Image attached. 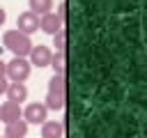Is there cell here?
<instances>
[{"label": "cell", "mask_w": 147, "mask_h": 138, "mask_svg": "<svg viewBox=\"0 0 147 138\" xmlns=\"http://www.w3.org/2000/svg\"><path fill=\"white\" fill-rule=\"evenodd\" d=\"M5 71H7V62L0 60V78H5Z\"/></svg>", "instance_id": "obj_18"}, {"label": "cell", "mask_w": 147, "mask_h": 138, "mask_svg": "<svg viewBox=\"0 0 147 138\" xmlns=\"http://www.w3.org/2000/svg\"><path fill=\"white\" fill-rule=\"evenodd\" d=\"M30 2V12L37 16H44L53 9V0H28Z\"/></svg>", "instance_id": "obj_13"}, {"label": "cell", "mask_w": 147, "mask_h": 138, "mask_svg": "<svg viewBox=\"0 0 147 138\" xmlns=\"http://www.w3.org/2000/svg\"><path fill=\"white\" fill-rule=\"evenodd\" d=\"M53 39H55V44H53L55 51H64V48H67V32H64V28L57 30V32L53 34Z\"/></svg>", "instance_id": "obj_15"}, {"label": "cell", "mask_w": 147, "mask_h": 138, "mask_svg": "<svg viewBox=\"0 0 147 138\" xmlns=\"http://www.w3.org/2000/svg\"><path fill=\"white\" fill-rule=\"evenodd\" d=\"M46 113H48V108H46L41 101H32V103L25 106L23 120H25L28 124H44V122H46Z\"/></svg>", "instance_id": "obj_3"}, {"label": "cell", "mask_w": 147, "mask_h": 138, "mask_svg": "<svg viewBox=\"0 0 147 138\" xmlns=\"http://www.w3.org/2000/svg\"><path fill=\"white\" fill-rule=\"evenodd\" d=\"M37 28H39V16L37 14H32L30 9L28 12H23V14H18V18H16V30L18 32H23V34H32V32H37Z\"/></svg>", "instance_id": "obj_4"}, {"label": "cell", "mask_w": 147, "mask_h": 138, "mask_svg": "<svg viewBox=\"0 0 147 138\" xmlns=\"http://www.w3.org/2000/svg\"><path fill=\"white\" fill-rule=\"evenodd\" d=\"M48 92L51 94H64L67 97V78L60 74H53V78L48 80Z\"/></svg>", "instance_id": "obj_11"}, {"label": "cell", "mask_w": 147, "mask_h": 138, "mask_svg": "<svg viewBox=\"0 0 147 138\" xmlns=\"http://www.w3.org/2000/svg\"><path fill=\"white\" fill-rule=\"evenodd\" d=\"M51 57H53V51L48 46H44V44H37V46H32L28 62L34 64V67H48L51 64Z\"/></svg>", "instance_id": "obj_5"}, {"label": "cell", "mask_w": 147, "mask_h": 138, "mask_svg": "<svg viewBox=\"0 0 147 138\" xmlns=\"http://www.w3.org/2000/svg\"><path fill=\"white\" fill-rule=\"evenodd\" d=\"M64 103H67V97H64V94H51V92H48L44 106H46L48 110H62Z\"/></svg>", "instance_id": "obj_14"}, {"label": "cell", "mask_w": 147, "mask_h": 138, "mask_svg": "<svg viewBox=\"0 0 147 138\" xmlns=\"http://www.w3.org/2000/svg\"><path fill=\"white\" fill-rule=\"evenodd\" d=\"M48 67H53V71H55V74L64 76V69H67V55H64V51L53 53V57H51V64H48Z\"/></svg>", "instance_id": "obj_12"}, {"label": "cell", "mask_w": 147, "mask_h": 138, "mask_svg": "<svg viewBox=\"0 0 147 138\" xmlns=\"http://www.w3.org/2000/svg\"><path fill=\"white\" fill-rule=\"evenodd\" d=\"M23 117V110H21V103H14V101H5L0 106V122L9 124V122H16Z\"/></svg>", "instance_id": "obj_6"}, {"label": "cell", "mask_w": 147, "mask_h": 138, "mask_svg": "<svg viewBox=\"0 0 147 138\" xmlns=\"http://www.w3.org/2000/svg\"><path fill=\"white\" fill-rule=\"evenodd\" d=\"M64 136V124L60 120H46L41 126V138H62Z\"/></svg>", "instance_id": "obj_7"}, {"label": "cell", "mask_w": 147, "mask_h": 138, "mask_svg": "<svg viewBox=\"0 0 147 138\" xmlns=\"http://www.w3.org/2000/svg\"><path fill=\"white\" fill-rule=\"evenodd\" d=\"M7 85H9V83H7V78H0V94H5V92H7Z\"/></svg>", "instance_id": "obj_17"}, {"label": "cell", "mask_w": 147, "mask_h": 138, "mask_svg": "<svg viewBox=\"0 0 147 138\" xmlns=\"http://www.w3.org/2000/svg\"><path fill=\"white\" fill-rule=\"evenodd\" d=\"M30 69H32V64H30L25 57H14L11 62H7L5 76H9L11 83H23V80L30 76Z\"/></svg>", "instance_id": "obj_2"}, {"label": "cell", "mask_w": 147, "mask_h": 138, "mask_svg": "<svg viewBox=\"0 0 147 138\" xmlns=\"http://www.w3.org/2000/svg\"><path fill=\"white\" fill-rule=\"evenodd\" d=\"M0 138H7V136H0Z\"/></svg>", "instance_id": "obj_20"}, {"label": "cell", "mask_w": 147, "mask_h": 138, "mask_svg": "<svg viewBox=\"0 0 147 138\" xmlns=\"http://www.w3.org/2000/svg\"><path fill=\"white\" fill-rule=\"evenodd\" d=\"M55 16H57V18L64 23V16H67V5H64V2H60V5H57V12H55Z\"/></svg>", "instance_id": "obj_16"}, {"label": "cell", "mask_w": 147, "mask_h": 138, "mask_svg": "<svg viewBox=\"0 0 147 138\" xmlns=\"http://www.w3.org/2000/svg\"><path fill=\"white\" fill-rule=\"evenodd\" d=\"M2 44H5V48H9L11 53H14V57H25V55H30V51H32V41H30V37L28 34H23V32H18V30H7L5 32V37H2Z\"/></svg>", "instance_id": "obj_1"}, {"label": "cell", "mask_w": 147, "mask_h": 138, "mask_svg": "<svg viewBox=\"0 0 147 138\" xmlns=\"http://www.w3.org/2000/svg\"><path fill=\"white\" fill-rule=\"evenodd\" d=\"M7 101H14V103H21L28 99V87L23 83H9L7 85Z\"/></svg>", "instance_id": "obj_9"}, {"label": "cell", "mask_w": 147, "mask_h": 138, "mask_svg": "<svg viewBox=\"0 0 147 138\" xmlns=\"http://www.w3.org/2000/svg\"><path fill=\"white\" fill-rule=\"evenodd\" d=\"M39 28H41L44 32H48V34H55L57 30H62V21H60L53 12H48V14H44V16L39 18Z\"/></svg>", "instance_id": "obj_8"}, {"label": "cell", "mask_w": 147, "mask_h": 138, "mask_svg": "<svg viewBox=\"0 0 147 138\" xmlns=\"http://www.w3.org/2000/svg\"><path fill=\"white\" fill-rule=\"evenodd\" d=\"M5 21H7V12H5V9H2V7H0V25H2V23H5Z\"/></svg>", "instance_id": "obj_19"}, {"label": "cell", "mask_w": 147, "mask_h": 138, "mask_svg": "<svg viewBox=\"0 0 147 138\" xmlns=\"http://www.w3.org/2000/svg\"><path fill=\"white\" fill-rule=\"evenodd\" d=\"M25 133H28V122H25V120L9 122V124H7V131H5L7 138H25Z\"/></svg>", "instance_id": "obj_10"}]
</instances>
